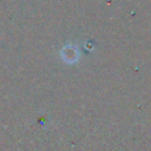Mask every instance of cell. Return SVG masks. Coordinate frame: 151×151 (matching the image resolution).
I'll return each instance as SVG.
<instances>
[{"mask_svg": "<svg viewBox=\"0 0 151 151\" xmlns=\"http://www.w3.org/2000/svg\"><path fill=\"white\" fill-rule=\"evenodd\" d=\"M61 55L66 63H76L79 58V51L72 45H67L61 50Z\"/></svg>", "mask_w": 151, "mask_h": 151, "instance_id": "cell-1", "label": "cell"}]
</instances>
